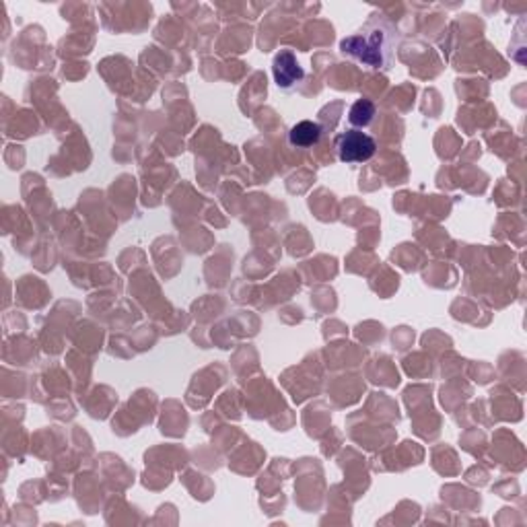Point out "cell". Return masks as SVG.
Returning <instances> with one entry per match:
<instances>
[{
	"mask_svg": "<svg viewBox=\"0 0 527 527\" xmlns=\"http://www.w3.org/2000/svg\"><path fill=\"white\" fill-rule=\"evenodd\" d=\"M398 44V31L383 15H371L361 31L340 42V52L369 70H388Z\"/></svg>",
	"mask_w": 527,
	"mask_h": 527,
	"instance_id": "obj_1",
	"label": "cell"
},
{
	"mask_svg": "<svg viewBox=\"0 0 527 527\" xmlns=\"http://www.w3.org/2000/svg\"><path fill=\"white\" fill-rule=\"evenodd\" d=\"M324 136V128L311 119H303V122L295 124L289 132V143L295 149H309V146L317 144Z\"/></svg>",
	"mask_w": 527,
	"mask_h": 527,
	"instance_id": "obj_4",
	"label": "cell"
},
{
	"mask_svg": "<svg viewBox=\"0 0 527 527\" xmlns=\"http://www.w3.org/2000/svg\"><path fill=\"white\" fill-rule=\"evenodd\" d=\"M272 75L280 91H292L305 78L303 66L291 50H280L272 62Z\"/></svg>",
	"mask_w": 527,
	"mask_h": 527,
	"instance_id": "obj_3",
	"label": "cell"
},
{
	"mask_svg": "<svg viewBox=\"0 0 527 527\" xmlns=\"http://www.w3.org/2000/svg\"><path fill=\"white\" fill-rule=\"evenodd\" d=\"M336 149L340 161L344 163H365L375 155L377 144L366 132L349 130L340 135L336 140Z\"/></svg>",
	"mask_w": 527,
	"mask_h": 527,
	"instance_id": "obj_2",
	"label": "cell"
},
{
	"mask_svg": "<svg viewBox=\"0 0 527 527\" xmlns=\"http://www.w3.org/2000/svg\"><path fill=\"white\" fill-rule=\"evenodd\" d=\"M375 103L369 102V99H358V102L352 103L349 111V122L357 126V128H366L375 119Z\"/></svg>",
	"mask_w": 527,
	"mask_h": 527,
	"instance_id": "obj_5",
	"label": "cell"
}]
</instances>
